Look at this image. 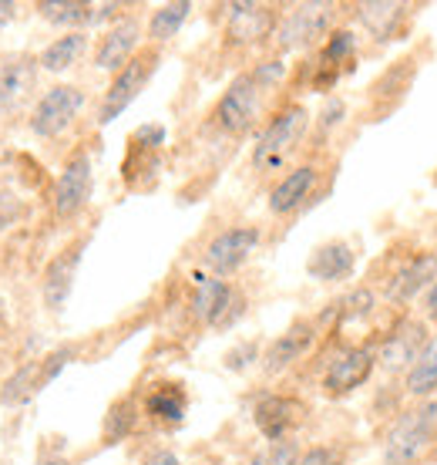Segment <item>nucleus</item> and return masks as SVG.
Returning <instances> with one entry per match:
<instances>
[{
  "instance_id": "f257e3e1",
  "label": "nucleus",
  "mask_w": 437,
  "mask_h": 465,
  "mask_svg": "<svg viewBox=\"0 0 437 465\" xmlns=\"http://www.w3.org/2000/svg\"><path fill=\"white\" fill-rule=\"evenodd\" d=\"M437 445V398L407 408L384 439V465H417Z\"/></svg>"
},
{
  "instance_id": "f03ea898",
  "label": "nucleus",
  "mask_w": 437,
  "mask_h": 465,
  "mask_svg": "<svg viewBox=\"0 0 437 465\" xmlns=\"http://www.w3.org/2000/svg\"><path fill=\"white\" fill-rule=\"evenodd\" d=\"M310 125V112L303 105H286L277 118H269V125L263 128V135L253 149V165L256 169H279L286 163V155L299 145L303 132Z\"/></svg>"
},
{
  "instance_id": "7ed1b4c3",
  "label": "nucleus",
  "mask_w": 437,
  "mask_h": 465,
  "mask_svg": "<svg viewBox=\"0 0 437 465\" xmlns=\"http://www.w3.org/2000/svg\"><path fill=\"white\" fill-rule=\"evenodd\" d=\"M266 88L259 78H256V71H246V74H236L229 82V88L222 92L216 105V122L218 128H226L229 135H242V132H249L256 125V118L263 115V98H266Z\"/></svg>"
},
{
  "instance_id": "20e7f679",
  "label": "nucleus",
  "mask_w": 437,
  "mask_h": 465,
  "mask_svg": "<svg viewBox=\"0 0 437 465\" xmlns=\"http://www.w3.org/2000/svg\"><path fill=\"white\" fill-rule=\"evenodd\" d=\"M155 68H159V51H155V47H149V51H139L135 58L128 61L125 68L112 78L108 92H104L102 108H98V122H102V125L115 122V118L121 115V112H125V108L141 94V88H145V84H149V78L155 74Z\"/></svg>"
},
{
  "instance_id": "39448f33",
  "label": "nucleus",
  "mask_w": 437,
  "mask_h": 465,
  "mask_svg": "<svg viewBox=\"0 0 437 465\" xmlns=\"http://www.w3.org/2000/svg\"><path fill=\"white\" fill-rule=\"evenodd\" d=\"M374 371H377V348H370V344H350V348H344L326 364V371H323V391L334 398L350 395V391H357L360 384H367Z\"/></svg>"
},
{
  "instance_id": "423d86ee",
  "label": "nucleus",
  "mask_w": 437,
  "mask_h": 465,
  "mask_svg": "<svg viewBox=\"0 0 437 465\" xmlns=\"http://www.w3.org/2000/svg\"><path fill=\"white\" fill-rule=\"evenodd\" d=\"M259 240H263V232L256 226H229V230L216 232L206 246V267L216 277H229L239 267H246V260L256 253Z\"/></svg>"
},
{
  "instance_id": "0eeeda50",
  "label": "nucleus",
  "mask_w": 437,
  "mask_h": 465,
  "mask_svg": "<svg viewBox=\"0 0 437 465\" xmlns=\"http://www.w3.org/2000/svg\"><path fill=\"white\" fill-rule=\"evenodd\" d=\"M336 4H299L277 24L279 47H303L313 45L316 37H326L334 31Z\"/></svg>"
},
{
  "instance_id": "6e6552de",
  "label": "nucleus",
  "mask_w": 437,
  "mask_h": 465,
  "mask_svg": "<svg viewBox=\"0 0 437 465\" xmlns=\"http://www.w3.org/2000/svg\"><path fill=\"white\" fill-rule=\"evenodd\" d=\"M81 108H84V92H81L78 84H54L37 102L31 128H34V135H41V139H54V135H61L78 118Z\"/></svg>"
},
{
  "instance_id": "1a4fd4ad",
  "label": "nucleus",
  "mask_w": 437,
  "mask_h": 465,
  "mask_svg": "<svg viewBox=\"0 0 437 465\" xmlns=\"http://www.w3.org/2000/svg\"><path fill=\"white\" fill-rule=\"evenodd\" d=\"M94 189V169L92 155L88 152H74L64 169L58 175V186H54V213L58 216H74L88 206Z\"/></svg>"
},
{
  "instance_id": "9d476101",
  "label": "nucleus",
  "mask_w": 437,
  "mask_h": 465,
  "mask_svg": "<svg viewBox=\"0 0 437 465\" xmlns=\"http://www.w3.org/2000/svg\"><path fill=\"white\" fill-rule=\"evenodd\" d=\"M239 293L216 273H196V293H192V314L209 327L229 324L239 314Z\"/></svg>"
},
{
  "instance_id": "9b49d317",
  "label": "nucleus",
  "mask_w": 437,
  "mask_h": 465,
  "mask_svg": "<svg viewBox=\"0 0 437 465\" xmlns=\"http://www.w3.org/2000/svg\"><path fill=\"white\" fill-rule=\"evenodd\" d=\"M226 11H229L226 14V37H229V45H259V41L277 35L279 14L269 4H229Z\"/></svg>"
},
{
  "instance_id": "f8f14e48",
  "label": "nucleus",
  "mask_w": 437,
  "mask_h": 465,
  "mask_svg": "<svg viewBox=\"0 0 437 465\" xmlns=\"http://www.w3.org/2000/svg\"><path fill=\"white\" fill-rule=\"evenodd\" d=\"M437 280V250H421V253L407 256L401 267L393 270L387 280V301L391 303H411Z\"/></svg>"
},
{
  "instance_id": "ddd939ff",
  "label": "nucleus",
  "mask_w": 437,
  "mask_h": 465,
  "mask_svg": "<svg viewBox=\"0 0 437 465\" xmlns=\"http://www.w3.org/2000/svg\"><path fill=\"white\" fill-rule=\"evenodd\" d=\"M141 41V24L135 17H118V24H112L102 35L98 47H94V64L102 71H121L128 61L139 54Z\"/></svg>"
},
{
  "instance_id": "4468645a",
  "label": "nucleus",
  "mask_w": 437,
  "mask_h": 465,
  "mask_svg": "<svg viewBox=\"0 0 437 465\" xmlns=\"http://www.w3.org/2000/svg\"><path fill=\"white\" fill-rule=\"evenodd\" d=\"M427 338H431L427 334V321H421V317L403 321L377 348V364H384L387 371H407L417 354H421V348L427 344Z\"/></svg>"
},
{
  "instance_id": "2eb2a0df",
  "label": "nucleus",
  "mask_w": 437,
  "mask_h": 465,
  "mask_svg": "<svg viewBox=\"0 0 437 465\" xmlns=\"http://www.w3.org/2000/svg\"><path fill=\"white\" fill-rule=\"evenodd\" d=\"M417 4H397V0H374V4H360L357 7V21L364 24L377 45H387L393 37L401 35L407 21L414 17Z\"/></svg>"
},
{
  "instance_id": "dca6fc26",
  "label": "nucleus",
  "mask_w": 437,
  "mask_h": 465,
  "mask_svg": "<svg viewBox=\"0 0 437 465\" xmlns=\"http://www.w3.org/2000/svg\"><path fill=\"white\" fill-rule=\"evenodd\" d=\"M81 253H84V240L71 243L68 250H61L44 270V303L51 311H64L71 291H74V277L81 267Z\"/></svg>"
},
{
  "instance_id": "f3484780",
  "label": "nucleus",
  "mask_w": 437,
  "mask_h": 465,
  "mask_svg": "<svg viewBox=\"0 0 437 465\" xmlns=\"http://www.w3.org/2000/svg\"><path fill=\"white\" fill-rule=\"evenodd\" d=\"M357 270V253L346 240H330L313 250L310 263H306V273L320 283H340V280H350Z\"/></svg>"
},
{
  "instance_id": "a211bd4d",
  "label": "nucleus",
  "mask_w": 437,
  "mask_h": 465,
  "mask_svg": "<svg viewBox=\"0 0 437 465\" xmlns=\"http://www.w3.org/2000/svg\"><path fill=\"white\" fill-rule=\"evenodd\" d=\"M316 179H320V169L310 165V163L289 169L277 186H273V193H269V213H277V216H289L293 210H299V206L310 199Z\"/></svg>"
},
{
  "instance_id": "6ab92c4d",
  "label": "nucleus",
  "mask_w": 437,
  "mask_h": 465,
  "mask_svg": "<svg viewBox=\"0 0 437 465\" xmlns=\"http://www.w3.org/2000/svg\"><path fill=\"white\" fill-rule=\"evenodd\" d=\"M253 419H256V429L263 431L269 442H279L303 419V405H299L296 398H286V395H266L256 405Z\"/></svg>"
},
{
  "instance_id": "aec40b11",
  "label": "nucleus",
  "mask_w": 437,
  "mask_h": 465,
  "mask_svg": "<svg viewBox=\"0 0 437 465\" xmlns=\"http://www.w3.org/2000/svg\"><path fill=\"white\" fill-rule=\"evenodd\" d=\"M313 338H316V324H313V321H293V324L269 344V351H266V358H263L266 371H283V368H289L293 361H299L310 351Z\"/></svg>"
},
{
  "instance_id": "412c9836",
  "label": "nucleus",
  "mask_w": 437,
  "mask_h": 465,
  "mask_svg": "<svg viewBox=\"0 0 437 465\" xmlns=\"http://www.w3.org/2000/svg\"><path fill=\"white\" fill-rule=\"evenodd\" d=\"M37 82V61H7L0 68V118L14 115L24 105V98L34 92Z\"/></svg>"
},
{
  "instance_id": "4be33fe9",
  "label": "nucleus",
  "mask_w": 437,
  "mask_h": 465,
  "mask_svg": "<svg viewBox=\"0 0 437 465\" xmlns=\"http://www.w3.org/2000/svg\"><path fill=\"white\" fill-rule=\"evenodd\" d=\"M403 388L417 401H427L437 391V331L427 338V344L421 348L414 364L403 371Z\"/></svg>"
},
{
  "instance_id": "5701e85b",
  "label": "nucleus",
  "mask_w": 437,
  "mask_h": 465,
  "mask_svg": "<svg viewBox=\"0 0 437 465\" xmlns=\"http://www.w3.org/2000/svg\"><path fill=\"white\" fill-rule=\"evenodd\" d=\"M185 408H189V398L182 384H155L145 398V411L165 425H179L185 419Z\"/></svg>"
},
{
  "instance_id": "b1692460",
  "label": "nucleus",
  "mask_w": 437,
  "mask_h": 465,
  "mask_svg": "<svg viewBox=\"0 0 437 465\" xmlns=\"http://www.w3.org/2000/svg\"><path fill=\"white\" fill-rule=\"evenodd\" d=\"M88 51V37L81 31H71L64 37H54L51 45L41 51V68L44 71H68L81 61V54Z\"/></svg>"
},
{
  "instance_id": "393cba45",
  "label": "nucleus",
  "mask_w": 437,
  "mask_h": 465,
  "mask_svg": "<svg viewBox=\"0 0 437 465\" xmlns=\"http://www.w3.org/2000/svg\"><path fill=\"white\" fill-rule=\"evenodd\" d=\"M357 58V35L354 31H346V27H334L330 35H326V45L320 51V68L334 71V78L344 71V64Z\"/></svg>"
},
{
  "instance_id": "a878e982",
  "label": "nucleus",
  "mask_w": 437,
  "mask_h": 465,
  "mask_svg": "<svg viewBox=\"0 0 437 465\" xmlns=\"http://www.w3.org/2000/svg\"><path fill=\"white\" fill-rule=\"evenodd\" d=\"M189 11H192V4H189V0H179V4H161L159 11L151 14L149 37L155 41V45L172 41V37L182 31V24L189 21Z\"/></svg>"
},
{
  "instance_id": "bb28decb",
  "label": "nucleus",
  "mask_w": 437,
  "mask_h": 465,
  "mask_svg": "<svg viewBox=\"0 0 437 465\" xmlns=\"http://www.w3.org/2000/svg\"><path fill=\"white\" fill-rule=\"evenodd\" d=\"M41 17L51 24H61V27H74V24H94V7L84 4V0H41L37 4Z\"/></svg>"
},
{
  "instance_id": "cd10ccee",
  "label": "nucleus",
  "mask_w": 437,
  "mask_h": 465,
  "mask_svg": "<svg viewBox=\"0 0 437 465\" xmlns=\"http://www.w3.org/2000/svg\"><path fill=\"white\" fill-rule=\"evenodd\" d=\"M34 391H41V361L24 364L21 371L4 384V395H0V398H4V405H17V401H27Z\"/></svg>"
},
{
  "instance_id": "c85d7f7f",
  "label": "nucleus",
  "mask_w": 437,
  "mask_h": 465,
  "mask_svg": "<svg viewBox=\"0 0 437 465\" xmlns=\"http://www.w3.org/2000/svg\"><path fill=\"white\" fill-rule=\"evenodd\" d=\"M131 425H135V405H131V401H118V405L112 408L108 421H104V435H108V439H121V435L131 431Z\"/></svg>"
},
{
  "instance_id": "c756f323",
  "label": "nucleus",
  "mask_w": 437,
  "mask_h": 465,
  "mask_svg": "<svg viewBox=\"0 0 437 465\" xmlns=\"http://www.w3.org/2000/svg\"><path fill=\"white\" fill-rule=\"evenodd\" d=\"M296 459H299L296 445L286 442V439H279V442L266 445L263 452L253 459V465H296Z\"/></svg>"
},
{
  "instance_id": "7c9ffc66",
  "label": "nucleus",
  "mask_w": 437,
  "mask_h": 465,
  "mask_svg": "<svg viewBox=\"0 0 437 465\" xmlns=\"http://www.w3.org/2000/svg\"><path fill=\"white\" fill-rule=\"evenodd\" d=\"M374 303H377L374 291L357 287L354 293H346V301H340V314H344V321L346 317H370L374 314Z\"/></svg>"
},
{
  "instance_id": "2f4dec72",
  "label": "nucleus",
  "mask_w": 437,
  "mask_h": 465,
  "mask_svg": "<svg viewBox=\"0 0 437 465\" xmlns=\"http://www.w3.org/2000/svg\"><path fill=\"white\" fill-rule=\"evenodd\" d=\"M296 465H344V455L334 445H313L306 452H299Z\"/></svg>"
},
{
  "instance_id": "473e14b6",
  "label": "nucleus",
  "mask_w": 437,
  "mask_h": 465,
  "mask_svg": "<svg viewBox=\"0 0 437 465\" xmlns=\"http://www.w3.org/2000/svg\"><path fill=\"white\" fill-rule=\"evenodd\" d=\"M421 321L427 324H437V280L421 293Z\"/></svg>"
},
{
  "instance_id": "72a5a7b5",
  "label": "nucleus",
  "mask_w": 437,
  "mask_h": 465,
  "mask_svg": "<svg viewBox=\"0 0 437 465\" xmlns=\"http://www.w3.org/2000/svg\"><path fill=\"white\" fill-rule=\"evenodd\" d=\"M145 465H182V459H179L172 449H155V452H149Z\"/></svg>"
},
{
  "instance_id": "f704fd0d",
  "label": "nucleus",
  "mask_w": 437,
  "mask_h": 465,
  "mask_svg": "<svg viewBox=\"0 0 437 465\" xmlns=\"http://www.w3.org/2000/svg\"><path fill=\"white\" fill-rule=\"evenodd\" d=\"M344 112H346V108H344V102H340V98H334V102H326V108H323V125H326V128L336 125Z\"/></svg>"
},
{
  "instance_id": "c9c22d12",
  "label": "nucleus",
  "mask_w": 437,
  "mask_h": 465,
  "mask_svg": "<svg viewBox=\"0 0 437 465\" xmlns=\"http://www.w3.org/2000/svg\"><path fill=\"white\" fill-rule=\"evenodd\" d=\"M14 11H17V7H14V0H0V27L14 21Z\"/></svg>"
},
{
  "instance_id": "e433bc0d",
  "label": "nucleus",
  "mask_w": 437,
  "mask_h": 465,
  "mask_svg": "<svg viewBox=\"0 0 437 465\" xmlns=\"http://www.w3.org/2000/svg\"><path fill=\"white\" fill-rule=\"evenodd\" d=\"M44 465H71V462H68V459H47Z\"/></svg>"
},
{
  "instance_id": "4c0bfd02",
  "label": "nucleus",
  "mask_w": 437,
  "mask_h": 465,
  "mask_svg": "<svg viewBox=\"0 0 437 465\" xmlns=\"http://www.w3.org/2000/svg\"><path fill=\"white\" fill-rule=\"evenodd\" d=\"M0 321H4V303H0Z\"/></svg>"
}]
</instances>
